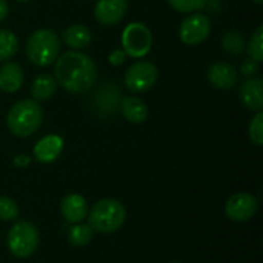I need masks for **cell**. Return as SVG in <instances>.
<instances>
[{"label":"cell","instance_id":"6da1fadb","mask_svg":"<svg viewBox=\"0 0 263 263\" xmlns=\"http://www.w3.org/2000/svg\"><path fill=\"white\" fill-rule=\"evenodd\" d=\"M54 79L68 92H86L97 80V65L85 52L66 51L55 59Z\"/></svg>","mask_w":263,"mask_h":263},{"label":"cell","instance_id":"7a4b0ae2","mask_svg":"<svg viewBox=\"0 0 263 263\" xmlns=\"http://www.w3.org/2000/svg\"><path fill=\"white\" fill-rule=\"evenodd\" d=\"M43 122V109L39 102L23 99L15 102L6 116L8 129L17 137H29L39 131Z\"/></svg>","mask_w":263,"mask_h":263},{"label":"cell","instance_id":"3957f363","mask_svg":"<svg viewBox=\"0 0 263 263\" xmlns=\"http://www.w3.org/2000/svg\"><path fill=\"white\" fill-rule=\"evenodd\" d=\"M86 219L92 231L111 234L123 227L126 220V210L123 203L116 199H102L94 203L91 211H88Z\"/></svg>","mask_w":263,"mask_h":263},{"label":"cell","instance_id":"277c9868","mask_svg":"<svg viewBox=\"0 0 263 263\" xmlns=\"http://www.w3.org/2000/svg\"><path fill=\"white\" fill-rule=\"evenodd\" d=\"M26 55L35 66L45 68L55 62L60 54V39L52 29H37L26 42Z\"/></svg>","mask_w":263,"mask_h":263},{"label":"cell","instance_id":"5b68a950","mask_svg":"<svg viewBox=\"0 0 263 263\" xmlns=\"http://www.w3.org/2000/svg\"><path fill=\"white\" fill-rule=\"evenodd\" d=\"M40 243V233L37 227L28 220L15 222L8 231L6 245L12 256L18 259H26L32 256Z\"/></svg>","mask_w":263,"mask_h":263},{"label":"cell","instance_id":"8992f818","mask_svg":"<svg viewBox=\"0 0 263 263\" xmlns=\"http://www.w3.org/2000/svg\"><path fill=\"white\" fill-rule=\"evenodd\" d=\"M122 46L128 57L133 59L145 57L153 46V34L149 28L140 22L129 23L122 34Z\"/></svg>","mask_w":263,"mask_h":263},{"label":"cell","instance_id":"52a82bcc","mask_svg":"<svg viewBox=\"0 0 263 263\" xmlns=\"http://www.w3.org/2000/svg\"><path fill=\"white\" fill-rule=\"evenodd\" d=\"M157 79H159L157 66L149 60H140L128 66L123 77V83L131 92H145L156 85Z\"/></svg>","mask_w":263,"mask_h":263},{"label":"cell","instance_id":"ba28073f","mask_svg":"<svg viewBox=\"0 0 263 263\" xmlns=\"http://www.w3.org/2000/svg\"><path fill=\"white\" fill-rule=\"evenodd\" d=\"M211 34V20L202 12L190 14L179 28V37L185 45L194 46L205 42Z\"/></svg>","mask_w":263,"mask_h":263},{"label":"cell","instance_id":"9c48e42d","mask_svg":"<svg viewBox=\"0 0 263 263\" xmlns=\"http://www.w3.org/2000/svg\"><path fill=\"white\" fill-rule=\"evenodd\" d=\"M257 210V199L250 193L233 194L225 205V214L233 222H247L256 216Z\"/></svg>","mask_w":263,"mask_h":263},{"label":"cell","instance_id":"30bf717a","mask_svg":"<svg viewBox=\"0 0 263 263\" xmlns=\"http://www.w3.org/2000/svg\"><path fill=\"white\" fill-rule=\"evenodd\" d=\"M128 11V0H99L94 6V17L103 26L117 25Z\"/></svg>","mask_w":263,"mask_h":263},{"label":"cell","instance_id":"8fae6325","mask_svg":"<svg viewBox=\"0 0 263 263\" xmlns=\"http://www.w3.org/2000/svg\"><path fill=\"white\" fill-rule=\"evenodd\" d=\"M208 80L217 89H231L239 82V71L234 65L219 60L208 68Z\"/></svg>","mask_w":263,"mask_h":263},{"label":"cell","instance_id":"7c38bea8","mask_svg":"<svg viewBox=\"0 0 263 263\" xmlns=\"http://www.w3.org/2000/svg\"><path fill=\"white\" fill-rule=\"evenodd\" d=\"M63 151V139L59 134H48L34 145V157L40 163H52Z\"/></svg>","mask_w":263,"mask_h":263},{"label":"cell","instance_id":"4fadbf2b","mask_svg":"<svg viewBox=\"0 0 263 263\" xmlns=\"http://www.w3.org/2000/svg\"><path fill=\"white\" fill-rule=\"evenodd\" d=\"M88 202L80 194H68L60 200V213L68 223H80L88 216Z\"/></svg>","mask_w":263,"mask_h":263},{"label":"cell","instance_id":"5bb4252c","mask_svg":"<svg viewBox=\"0 0 263 263\" xmlns=\"http://www.w3.org/2000/svg\"><path fill=\"white\" fill-rule=\"evenodd\" d=\"M240 100L251 111H262L263 80L260 77H248L240 86Z\"/></svg>","mask_w":263,"mask_h":263},{"label":"cell","instance_id":"9a60e30c","mask_svg":"<svg viewBox=\"0 0 263 263\" xmlns=\"http://www.w3.org/2000/svg\"><path fill=\"white\" fill-rule=\"evenodd\" d=\"M25 72L15 62H6L0 66V89L5 92H15L22 88Z\"/></svg>","mask_w":263,"mask_h":263},{"label":"cell","instance_id":"2e32d148","mask_svg":"<svg viewBox=\"0 0 263 263\" xmlns=\"http://www.w3.org/2000/svg\"><path fill=\"white\" fill-rule=\"evenodd\" d=\"M120 111L123 114V117L134 125L143 123L148 119V106L143 100H140L139 97L129 96V97H122L120 100Z\"/></svg>","mask_w":263,"mask_h":263},{"label":"cell","instance_id":"e0dca14e","mask_svg":"<svg viewBox=\"0 0 263 263\" xmlns=\"http://www.w3.org/2000/svg\"><path fill=\"white\" fill-rule=\"evenodd\" d=\"M62 37H63V42H65L69 48H72V49H83V48H86V46L91 43V40H92L91 31H89L85 25H80V23L69 25V26L63 31Z\"/></svg>","mask_w":263,"mask_h":263},{"label":"cell","instance_id":"ac0fdd59","mask_svg":"<svg viewBox=\"0 0 263 263\" xmlns=\"http://www.w3.org/2000/svg\"><path fill=\"white\" fill-rule=\"evenodd\" d=\"M57 91V82L51 74H40L31 83V96L35 102L49 100Z\"/></svg>","mask_w":263,"mask_h":263},{"label":"cell","instance_id":"d6986e66","mask_svg":"<svg viewBox=\"0 0 263 263\" xmlns=\"http://www.w3.org/2000/svg\"><path fill=\"white\" fill-rule=\"evenodd\" d=\"M18 51V39L9 29H0V62L12 59Z\"/></svg>","mask_w":263,"mask_h":263},{"label":"cell","instance_id":"ffe728a7","mask_svg":"<svg viewBox=\"0 0 263 263\" xmlns=\"http://www.w3.org/2000/svg\"><path fill=\"white\" fill-rule=\"evenodd\" d=\"M92 228L89 225H85V223H74L69 231H68V242L72 245V247H85L88 245L91 240H92Z\"/></svg>","mask_w":263,"mask_h":263},{"label":"cell","instance_id":"44dd1931","mask_svg":"<svg viewBox=\"0 0 263 263\" xmlns=\"http://www.w3.org/2000/svg\"><path fill=\"white\" fill-rule=\"evenodd\" d=\"M222 48L231 55H240L247 48L245 39L239 31H230L222 37Z\"/></svg>","mask_w":263,"mask_h":263},{"label":"cell","instance_id":"7402d4cb","mask_svg":"<svg viewBox=\"0 0 263 263\" xmlns=\"http://www.w3.org/2000/svg\"><path fill=\"white\" fill-rule=\"evenodd\" d=\"M245 51L248 52V55L251 57V59H254L256 62H263V26L260 25L256 31H254V34H253V37H251V40H250V43H248V46L245 48Z\"/></svg>","mask_w":263,"mask_h":263},{"label":"cell","instance_id":"603a6c76","mask_svg":"<svg viewBox=\"0 0 263 263\" xmlns=\"http://www.w3.org/2000/svg\"><path fill=\"white\" fill-rule=\"evenodd\" d=\"M208 0H168L173 9L182 14H190V12H197L202 11L206 6Z\"/></svg>","mask_w":263,"mask_h":263},{"label":"cell","instance_id":"cb8c5ba5","mask_svg":"<svg viewBox=\"0 0 263 263\" xmlns=\"http://www.w3.org/2000/svg\"><path fill=\"white\" fill-rule=\"evenodd\" d=\"M18 217V206L17 203L6 196H0V220L12 222Z\"/></svg>","mask_w":263,"mask_h":263},{"label":"cell","instance_id":"d4e9b609","mask_svg":"<svg viewBox=\"0 0 263 263\" xmlns=\"http://www.w3.org/2000/svg\"><path fill=\"white\" fill-rule=\"evenodd\" d=\"M248 134L251 142L256 146H262L263 145V114L262 111H257L256 116L251 119L250 126H248Z\"/></svg>","mask_w":263,"mask_h":263},{"label":"cell","instance_id":"484cf974","mask_svg":"<svg viewBox=\"0 0 263 263\" xmlns=\"http://www.w3.org/2000/svg\"><path fill=\"white\" fill-rule=\"evenodd\" d=\"M259 69H260V63L256 62V60L251 59V57L245 59L243 63H242V66H240V72H242L243 76H247V77H254V76L259 72Z\"/></svg>","mask_w":263,"mask_h":263},{"label":"cell","instance_id":"4316f807","mask_svg":"<svg viewBox=\"0 0 263 263\" xmlns=\"http://www.w3.org/2000/svg\"><path fill=\"white\" fill-rule=\"evenodd\" d=\"M126 60V54L123 49H114L109 55H108V62L112 65V66H120L123 65V62Z\"/></svg>","mask_w":263,"mask_h":263},{"label":"cell","instance_id":"83f0119b","mask_svg":"<svg viewBox=\"0 0 263 263\" xmlns=\"http://www.w3.org/2000/svg\"><path fill=\"white\" fill-rule=\"evenodd\" d=\"M31 163V157L26 156V154H18L14 157V165L18 166V168H25Z\"/></svg>","mask_w":263,"mask_h":263},{"label":"cell","instance_id":"f1b7e54d","mask_svg":"<svg viewBox=\"0 0 263 263\" xmlns=\"http://www.w3.org/2000/svg\"><path fill=\"white\" fill-rule=\"evenodd\" d=\"M8 11H9V6H8V2L6 0H0V23L6 18L8 15Z\"/></svg>","mask_w":263,"mask_h":263},{"label":"cell","instance_id":"f546056e","mask_svg":"<svg viewBox=\"0 0 263 263\" xmlns=\"http://www.w3.org/2000/svg\"><path fill=\"white\" fill-rule=\"evenodd\" d=\"M254 2H256L257 5H262V3H263V0H254Z\"/></svg>","mask_w":263,"mask_h":263},{"label":"cell","instance_id":"4dcf8cb0","mask_svg":"<svg viewBox=\"0 0 263 263\" xmlns=\"http://www.w3.org/2000/svg\"><path fill=\"white\" fill-rule=\"evenodd\" d=\"M17 2H20V3H26V2H29V0H17Z\"/></svg>","mask_w":263,"mask_h":263},{"label":"cell","instance_id":"1f68e13d","mask_svg":"<svg viewBox=\"0 0 263 263\" xmlns=\"http://www.w3.org/2000/svg\"><path fill=\"white\" fill-rule=\"evenodd\" d=\"M170 263H180V262H170Z\"/></svg>","mask_w":263,"mask_h":263}]
</instances>
